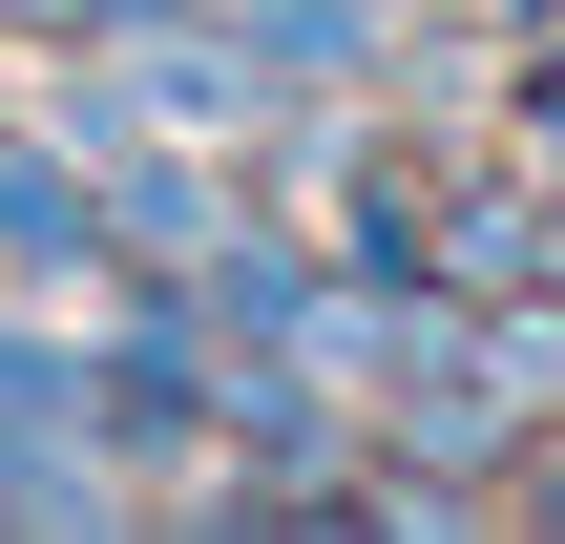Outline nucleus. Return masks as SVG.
<instances>
[{
    "mask_svg": "<svg viewBox=\"0 0 565 544\" xmlns=\"http://www.w3.org/2000/svg\"><path fill=\"white\" fill-rule=\"evenodd\" d=\"M84 440H105V356L0 335V503H21V524H84V503H105V482H84Z\"/></svg>",
    "mask_w": 565,
    "mask_h": 544,
    "instance_id": "obj_1",
    "label": "nucleus"
},
{
    "mask_svg": "<svg viewBox=\"0 0 565 544\" xmlns=\"http://www.w3.org/2000/svg\"><path fill=\"white\" fill-rule=\"evenodd\" d=\"M189 419H210V356H189L168 314H126V335H105V440H189Z\"/></svg>",
    "mask_w": 565,
    "mask_h": 544,
    "instance_id": "obj_2",
    "label": "nucleus"
},
{
    "mask_svg": "<svg viewBox=\"0 0 565 544\" xmlns=\"http://www.w3.org/2000/svg\"><path fill=\"white\" fill-rule=\"evenodd\" d=\"M0 252H42V273H84V252H105V210H84V189H63L42 147H0Z\"/></svg>",
    "mask_w": 565,
    "mask_h": 544,
    "instance_id": "obj_3",
    "label": "nucleus"
},
{
    "mask_svg": "<svg viewBox=\"0 0 565 544\" xmlns=\"http://www.w3.org/2000/svg\"><path fill=\"white\" fill-rule=\"evenodd\" d=\"M0 21H63V42H105V21H147V0H0Z\"/></svg>",
    "mask_w": 565,
    "mask_h": 544,
    "instance_id": "obj_4",
    "label": "nucleus"
},
{
    "mask_svg": "<svg viewBox=\"0 0 565 544\" xmlns=\"http://www.w3.org/2000/svg\"><path fill=\"white\" fill-rule=\"evenodd\" d=\"M524 147H545V168H565V63H545V105H524Z\"/></svg>",
    "mask_w": 565,
    "mask_h": 544,
    "instance_id": "obj_5",
    "label": "nucleus"
}]
</instances>
